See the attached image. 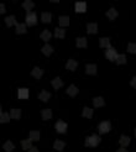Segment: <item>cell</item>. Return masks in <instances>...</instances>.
<instances>
[{
  "label": "cell",
  "mask_w": 136,
  "mask_h": 152,
  "mask_svg": "<svg viewBox=\"0 0 136 152\" xmlns=\"http://www.w3.org/2000/svg\"><path fill=\"white\" fill-rule=\"evenodd\" d=\"M18 98L19 99H27L28 98V89L27 88H19Z\"/></svg>",
  "instance_id": "11"
},
{
  "label": "cell",
  "mask_w": 136,
  "mask_h": 152,
  "mask_svg": "<svg viewBox=\"0 0 136 152\" xmlns=\"http://www.w3.org/2000/svg\"><path fill=\"white\" fill-rule=\"evenodd\" d=\"M93 104H94V108H101V106L105 105V101L101 97H97L93 99Z\"/></svg>",
  "instance_id": "22"
},
{
  "label": "cell",
  "mask_w": 136,
  "mask_h": 152,
  "mask_svg": "<svg viewBox=\"0 0 136 152\" xmlns=\"http://www.w3.org/2000/svg\"><path fill=\"white\" fill-rule=\"evenodd\" d=\"M40 37H41V40H43L45 42H48V41L51 40V37H52V34L48 30H45V31H42L40 34Z\"/></svg>",
  "instance_id": "25"
},
{
  "label": "cell",
  "mask_w": 136,
  "mask_h": 152,
  "mask_svg": "<svg viewBox=\"0 0 136 152\" xmlns=\"http://www.w3.org/2000/svg\"><path fill=\"white\" fill-rule=\"evenodd\" d=\"M130 84H131V87H133V88H135V89H136V77H134L133 79H131Z\"/></svg>",
  "instance_id": "38"
},
{
  "label": "cell",
  "mask_w": 136,
  "mask_h": 152,
  "mask_svg": "<svg viewBox=\"0 0 136 152\" xmlns=\"http://www.w3.org/2000/svg\"><path fill=\"white\" fill-rule=\"evenodd\" d=\"M127 52L129 53H136V43L130 42L127 45Z\"/></svg>",
  "instance_id": "37"
},
{
  "label": "cell",
  "mask_w": 136,
  "mask_h": 152,
  "mask_svg": "<svg viewBox=\"0 0 136 152\" xmlns=\"http://www.w3.org/2000/svg\"><path fill=\"white\" fill-rule=\"evenodd\" d=\"M76 46L78 48H85L87 46H88V43H87V39H84V37H78L76 40Z\"/></svg>",
  "instance_id": "21"
},
{
  "label": "cell",
  "mask_w": 136,
  "mask_h": 152,
  "mask_svg": "<svg viewBox=\"0 0 136 152\" xmlns=\"http://www.w3.org/2000/svg\"><path fill=\"white\" fill-rule=\"evenodd\" d=\"M49 98H51V93L47 92V90H42L40 94H39V99L41 101H45V103H47L49 100Z\"/></svg>",
  "instance_id": "12"
},
{
  "label": "cell",
  "mask_w": 136,
  "mask_h": 152,
  "mask_svg": "<svg viewBox=\"0 0 136 152\" xmlns=\"http://www.w3.org/2000/svg\"><path fill=\"white\" fill-rule=\"evenodd\" d=\"M130 141H131V138L129 136H125V135H121L120 136V140H119V143H120V146L124 147L125 149L126 146H129L130 145Z\"/></svg>",
  "instance_id": "13"
},
{
  "label": "cell",
  "mask_w": 136,
  "mask_h": 152,
  "mask_svg": "<svg viewBox=\"0 0 136 152\" xmlns=\"http://www.w3.org/2000/svg\"><path fill=\"white\" fill-rule=\"evenodd\" d=\"M78 67V62L74 59H68L67 61V64H66V68L68 69V71H76Z\"/></svg>",
  "instance_id": "16"
},
{
  "label": "cell",
  "mask_w": 136,
  "mask_h": 152,
  "mask_svg": "<svg viewBox=\"0 0 136 152\" xmlns=\"http://www.w3.org/2000/svg\"><path fill=\"white\" fill-rule=\"evenodd\" d=\"M64 146H66V142L62 141V140H56L55 143H53V147H55V150L60 151V152L64 149Z\"/></svg>",
  "instance_id": "26"
},
{
  "label": "cell",
  "mask_w": 136,
  "mask_h": 152,
  "mask_svg": "<svg viewBox=\"0 0 136 152\" xmlns=\"http://www.w3.org/2000/svg\"><path fill=\"white\" fill-rule=\"evenodd\" d=\"M10 118L15 119V120H19L21 118V110L20 109H11L10 110Z\"/></svg>",
  "instance_id": "24"
},
{
  "label": "cell",
  "mask_w": 136,
  "mask_h": 152,
  "mask_svg": "<svg viewBox=\"0 0 136 152\" xmlns=\"http://www.w3.org/2000/svg\"><path fill=\"white\" fill-rule=\"evenodd\" d=\"M34 6H35V4L31 1V0H25V1L22 3V7L26 11H28V13H31V10L34 9Z\"/></svg>",
  "instance_id": "23"
},
{
  "label": "cell",
  "mask_w": 136,
  "mask_h": 152,
  "mask_svg": "<svg viewBox=\"0 0 136 152\" xmlns=\"http://www.w3.org/2000/svg\"><path fill=\"white\" fill-rule=\"evenodd\" d=\"M28 152H39V150H37L36 147H32L31 150H28Z\"/></svg>",
  "instance_id": "41"
},
{
  "label": "cell",
  "mask_w": 136,
  "mask_h": 152,
  "mask_svg": "<svg viewBox=\"0 0 136 152\" xmlns=\"http://www.w3.org/2000/svg\"><path fill=\"white\" fill-rule=\"evenodd\" d=\"M10 114H7V113H0V122L1 124H6V122H9L10 121Z\"/></svg>",
  "instance_id": "33"
},
{
  "label": "cell",
  "mask_w": 136,
  "mask_h": 152,
  "mask_svg": "<svg viewBox=\"0 0 136 152\" xmlns=\"http://www.w3.org/2000/svg\"><path fill=\"white\" fill-rule=\"evenodd\" d=\"M58 22H60V25L62 27H67L69 25V18L68 16H60Z\"/></svg>",
  "instance_id": "32"
},
{
  "label": "cell",
  "mask_w": 136,
  "mask_h": 152,
  "mask_svg": "<svg viewBox=\"0 0 136 152\" xmlns=\"http://www.w3.org/2000/svg\"><path fill=\"white\" fill-rule=\"evenodd\" d=\"M105 15H106V18H108L109 20H111V21H113L114 19H116V18H118V15H119V14H118V11L115 10L114 7H111V9H109L108 11H106V14H105Z\"/></svg>",
  "instance_id": "20"
},
{
  "label": "cell",
  "mask_w": 136,
  "mask_h": 152,
  "mask_svg": "<svg viewBox=\"0 0 136 152\" xmlns=\"http://www.w3.org/2000/svg\"><path fill=\"white\" fill-rule=\"evenodd\" d=\"M26 24H18V26H16V34L18 35H24L26 34Z\"/></svg>",
  "instance_id": "29"
},
{
  "label": "cell",
  "mask_w": 136,
  "mask_h": 152,
  "mask_svg": "<svg viewBox=\"0 0 136 152\" xmlns=\"http://www.w3.org/2000/svg\"><path fill=\"white\" fill-rule=\"evenodd\" d=\"M31 76L35 77L36 79H40V78H42V76H43V71L41 68H39V67H35L31 71Z\"/></svg>",
  "instance_id": "17"
},
{
  "label": "cell",
  "mask_w": 136,
  "mask_h": 152,
  "mask_svg": "<svg viewBox=\"0 0 136 152\" xmlns=\"http://www.w3.org/2000/svg\"><path fill=\"white\" fill-rule=\"evenodd\" d=\"M99 46H100L101 48H110V40L108 37H100L99 39Z\"/></svg>",
  "instance_id": "10"
},
{
  "label": "cell",
  "mask_w": 136,
  "mask_h": 152,
  "mask_svg": "<svg viewBox=\"0 0 136 152\" xmlns=\"http://www.w3.org/2000/svg\"><path fill=\"white\" fill-rule=\"evenodd\" d=\"M116 152H127L125 149H124V147H120V149L119 150H116Z\"/></svg>",
  "instance_id": "40"
},
{
  "label": "cell",
  "mask_w": 136,
  "mask_h": 152,
  "mask_svg": "<svg viewBox=\"0 0 136 152\" xmlns=\"http://www.w3.org/2000/svg\"><path fill=\"white\" fill-rule=\"evenodd\" d=\"M37 24V16L35 13H27L26 15V25L27 26H34Z\"/></svg>",
  "instance_id": "5"
},
{
  "label": "cell",
  "mask_w": 136,
  "mask_h": 152,
  "mask_svg": "<svg viewBox=\"0 0 136 152\" xmlns=\"http://www.w3.org/2000/svg\"><path fill=\"white\" fill-rule=\"evenodd\" d=\"M82 116L83 118H87V119H92L93 118V109L88 108V106H85L83 109V113H82Z\"/></svg>",
  "instance_id": "28"
},
{
  "label": "cell",
  "mask_w": 136,
  "mask_h": 152,
  "mask_svg": "<svg viewBox=\"0 0 136 152\" xmlns=\"http://www.w3.org/2000/svg\"><path fill=\"white\" fill-rule=\"evenodd\" d=\"M28 138H30L31 141H39L40 140V131H37V130L30 131V137Z\"/></svg>",
  "instance_id": "34"
},
{
  "label": "cell",
  "mask_w": 136,
  "mask_h": 152,
  "mask_svg": "<svg viewBox=\"0 0 136 152\" xmlns=\"http://www.w3.org/2000/svg\"><path fill=\"white\" fill-rule=\"evenodd\" d=\"M51 83H52V87L55 88V90H57V89H60V88L63 87V82H62V79H61L60 77H56L55 79L51 82Z\"/></svg>",
  "instance_id": "18"
},
{
  "label": "cell",
  "mask_w": 136,
  "mask_h": 152,
  "mask_svg": "<svg viewBox=\"0 0 136 152\" xmlns=\"http://www.w3.org/2000/svg\"><path fill=\"white\" fill-rule=\"evenodd\" d=\"M41 118H42V120H49V119H52V110L43 109L42 111H41Z\"/></svg>",
  "instance_id": "19"
},
{
  "label": "cell",
  "mask_w": 136,
  "mask_h": 152,
  "mask_svg": "<svg viewBox=\"0 0 136 152\" xmlns=\"http://www.w3.org/2000/svg\"><path fill=\"white\" fill-rule=\"evenodd\" d=\"M85 73L89 76H95L97 74V66L95 64H87L85 66Z\"/></svg>",
  "instance_id": "9"
},
{
  "label": "cell",
  "mask_w": 136,
  "mask_h": 152,
  "mask_svg": "<svg viewBox=\"0 0 136 152\" xmlns=\"http://www.w3.org/2000/svg\"><path fill=\"white\" fill-rule=\"evenodd\" d=\"M115 62H116V64H125L126 63V57H125V55H119Z\"/></svg>",
  "instance_id": "36"
},
{
  "label": "cell",
  "mask_w": 136,
  "mask_h": 152,
  "mask_svg": "<svg viewBox=\"0 0 136 152\" xmlns=\"http://www.w3.org/2000/svg\"><path fill=\"white\" fill-rule=\"evenodd\" d=\"M55 129L58 134H66V131H67V122H64L63 120H58L55 125Z\"/></svg>",
  "instance_id": "4"
},
{
  "label": "cell",
  "mask_w": 136,
  "mask_h": 152,
  "mask_svg": "<svg viewBox=\"0 0 136 152\" xmlns=\"http://www.w3.org/2000/svg\"><path fill=\"white\" fill-rule=\"evenodd\" d=\"M21 147H22L24 150H31L32 147H34V146H32V141H31L30 138L22 140V141H21Z\"/></svg>",
  "instance_id": "30"
},
{
  "label": "cell",
  "mask_w": 136,
  "mask_h": 152,
  "mask_svg": "<svg viewBox=\"0 0 136 152\" xmlns=\"http://www.w3.org/2000/svg\"><path fill=\"white\" fill-rule=\"evenodd\" d=\"M100 142V137L99 135H92L85 138V146L87 147H97Z\"/></svg>",
  "instance_id": "1"
},
{
  "label": "cell",
  "mask_w": 136,
  "mask_h": 152,
  "mask_svg": "<svg viewBox=\"0 0 136 152\" xmlns=\"http://www.w3.org/2000/svg\"><path fill=\"white\" fill-rule=\"evenodd\" d=\"M5 24H6L7 27H11V26H14V25L18 26V22H16V19H15L14 15L6 16V18H5Z\"/></svg>",
  "instance_id": "14"
},
{
  "label": "cell",
  "mask_w": 136,
  "mask_h": 152,
  "mask_svg": "<svg viewBox=\"0 0 136 152\" xmlns=\"http://www.w3.org/2000/svg\"><path fill=\"white\" fill-rule=\"evenodd\" d=\"M135 137H136V129H135Z\"/></svg>",
  "instance_id": "42"
},
{
  "label": "cell",
  "mask_w": 136,
  "mask_h": 152,
  "mask_svg": "<svg viewBox=\"0 0 136 152\" xmlns=\"http://www.w3.org/2000/svg\"><path fill=\"white\" fill-rule=\"evenodd\" d=\"M110 129H111V124H110V121H108V120L101 121L100 124L98 125V130H99V132H100V134H108L110 131Z\"/></svg>",
  "instance_id": "2"
},
{
  "label": "cell",
  "mask_w": 136,
  "mask_h": 152,
  "mask_svg": "<svg viewBox=\"0 0 136 152\" xmlns=\"http://www.w3.org/2000/svg\"><path fill=\"white\" fill-rule=\"evenodd\" d=\"M87 31H88L89 35H95L98 34V24L95 22H89L87 25Z\"/></svg>",
  "instance_id": "6"
},
{
  "label": "cell",
  "mask_w": 136,
  "mask_h": 152,
  "mask_svg": "<svg viewBox=\"0 0 136 152\" xmlns=\"http://www.w3.org/2000/svg\"><path fill=\"white\" fill-rule=\"evenodd\" d=\"M3 149L5 150V152H12V150L15 149V146H14V143H12L11 141H6L3 145Z\"/></svg>",
  "instance_id": "35"
},
{
  "label": "cell",
  "mask_w": 136,
  "mask_h": 152,
  "mask_svg": "<svg viewBox=\"0 0 136 152\" xmlns=\"http://www.w3.org/2000/svg\"><path fill=\"white\" fill-rule=\"evenodd\" d=\"M0 13L1 14L5 13V6H4V4H0Z\"/></svg>",
  "instance_id": "39"
},
{
  "label": "cell",
  "mask_w": 136,
  "mask_h": 152,
  "mask_svg": "<svg viewBox=\"0 0 136 152\" xmlns=\"http://www.w3.org/2000/svg\"><path fill=\"white\" fill-rule=\"evenodd\" d=\"M76 13H85L87 11V4L84 1H77L76 6H74Z\"/></svg>",
  "instance_id": "7"
},
{
  "label": "cell",
  "mask_w": 136,
  "mask_h": 152,
  "mask_svg": "<svg viewBox=\"0 0 136 152\" xmlns=\"http://www.w3.org/2000/svg\"><path fill=\"white\" fill-rule=\"evenodd\" d=\"M64 36H66L64 28H61V27H56L55 28V37H57V39H64Z\"/></svg>",
  "instance_id": "27"
},
{
  "label": "cell",
  "mask_w": 136,
  "mask_h": 152,
  "mask_svg": "<svg viewBox=\"0 0 136 152\" xmlns=\"http://www.w3.org/2000/svg\"><path fill=\"white\" fill-rule=\"evenodd\" d=\"M41 52H42L46 57H49V56H51V53H53V47L51 46V45L47 43V45H45V46L41 48Z\"/></svg>",
  "instance_id": "15"
},
{
  "label": "cell",
  "mask_w": 136,
  "mask_h": 152,
  "mask_svg": "<svg viewBox=\"0 0 136 152\" xmlns=\"http://www.w3.org/2000/svg\"><path fill=\"white\" fill-rule=\"evenodd\" d=\"M118 56H119V55L116 53V50H115V48H113V47H110V48H108V50L105 51V57H106V59L111 61V62L116 61Z\"/></svg>",
  "instance_id": "3"
},
{
  "label": "cell",
  "mask_w": 136,
  "mask_h": 152,
  "mask_svg": "<svg viewBox=\"0 0 136 152\" xmlns=\"http://www.w3.org/2000/svg\"><path fill=\"white\" fill-rule=\"evenodd\" d=\"M52 20V15L49 13H42L41 14V21L45 22V24H49Z\"/></svg>",
  "instance_id": "31"
},
{
  "label": "cell",
  "mask_w": 136,
  "mask_h": 152,
  "mask_svg": "<svg viewBox=\"0 0 136 152\" xmlns=\"http://www.w3.org/2000/svg\"><path fill=\"white\" fill-rule=\"evenodd\" d=\"M66 93H67L69 97L74 98V97H76L78 93H79V89H78V88H77L74 84H71V85H69V87L67 88V90H66Z\"/></svg>",
  "instance_id": "8"
}]
</instances>
